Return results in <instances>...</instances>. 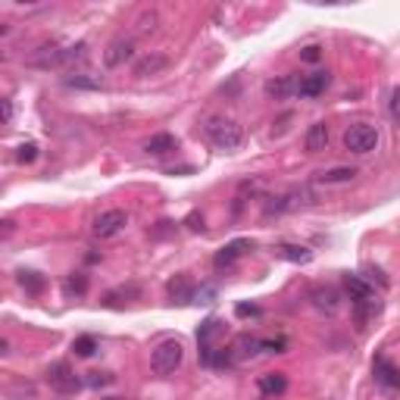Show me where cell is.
Returning <instances> with one entry per match:
<instances>
[{
	"label": "cell",
	"mask_w": 400,
	"mask_h": 400,
	"mask_svg": "<svg viewBox=\"0 0 400 400\" xmlns=\"http://www.w3.org/2000/svg\"><path fill=\"white\" fill-rule=\"evenodd\" d=\"M203 131L219 150H238L244 144V131L235 119H225V116H210L203 122Z\"/></svg>",
	"instance_id": "cell-1"
},
{
	"label": "cell",
	"mask_w": 400,
	"mask_h": 400,
	"mask_svg": "<svg viewBox=\"0 0 400 400\" xmlns=\"http://www.w3.org/2000/svg\"><path fill=\"white\" fill-rule=\"evenodd\" d=\"M181 356H185V347H181V341H175V338H166V341H160L153 347V353H150V366H153L156 375H172L175 369L181 366Z\"/></svg>",
	"instance_id": "cell-2"
},
{
	"label": "cell",
	"mask_w": 400,
	"mask_h": 400,
	"mask_svg": "<svg viewBox=\"0 0 400 400\" xmlns=\"http://www.w3.org/2000/svg\"><path fill=\"white\" fill-rule=\"evenodd\" d=\"M344 147H347L350 153H360V156L372 153V150L378 147V128L369 125V122L350 125V128L344 131Z\"/></svg>",
	"instance_id": "cell-3"
},
{
	"label": "cell",
	"mask_w": 400,
	"mask_h": 400,
	"mask_svg": "<svg viewBox=\"0 0 400 400\" xmlns=\"http://www.w3.org/2000/svg\"><path fill=\"white\" fill-rule=\"evenodd\" d=\"M128 225V212L125 210H103L97 219H94V235L97 238H112V235H119V231Z\"/></svg>",
	"instance_id": "cell-4"
},
{
	"label": "cell",
	"mask_w": 400,
	"mask_h": 400,
	"mask_svg": "<svg viewBox=\"0 0 400 400\" xmlns=\"http://www.w3.org/2000/svg\"><path fill=\"white\" fill-rule=\"evenodd\" d=\"M47 381L56 388V391H62V394H72V391H78V375L72 372V366L69 362H50V369H47Z\"/></svg>",
	"instance_id": "cell-5"
},
{
	"label": "cell",
	"mask_w": 400,
	"mask_h": 400,
	"mask_svg": "<svg viewBox=\"0 0 400 400\" xmlns=\"http://www.w3.org/2000/svg\"><path fill=\"white\" fill-rule=\"evenodd\" d=\"M331 85V72L328 69H316V72L303 75V78H297V97H319V94H325V88Z\"/></svg>",
	"instance_id": "cell-6"
},
{
	"label": "cell",
	"mask_w": 400,
	"mask_h": 400,
	"mask_svg": "<svg viewBox=\"0 0 400 400\" xmlns=\"http://www.w3.org/2000/svg\"><path fill=\"white\" fill-rule=\"evenodd\" d=\"M247 250H253V241H250V238H238V241H231V244H225V247L216 250V256H212V266H216V269H228L231 262L241 260Z\"/></svg>",
	"instance_id": "cell-7"
},
{
	"label": "cell",
	"mask_w": 400,
	"mask_h": 400,
	"mask_svg": "<svg viewBox=\"0 0 400 400\" xmlns=\"http://www.w3.org/2000/svg\"><path fill=\"white\" fill-rule=\"evenodd\" d=\"M306 203V191H288V194H281V197H272L266 203V216H281V212H288V210H297V206H303Z\"/></svg>",
	"instance_id": "cell-8"
},
{
	"label": "cell",
	"mask_w": 400,
	"mask_h": 400,
	"mask_svg": "<svg viewBox=\"0 0 400 400\" xmlns=\"http://www.w3.org/2000/svg\"><path fill=\"white\" fill-rule=\"evenodd\" d=\"M372 372H375V381H378L385 391H397L400 375H397V366H394L388 356H378V360L372 362Z\"/></svg>",
	"instance_id": "cell-9"
},
{
	"label": "cell",
	"mask_w": 400,
	"mask_h": 400,
	"mask_svg": "<svg viewBox=\"0 0 400 400\" xmlns=\"http://www.w3.org/2000/svg\"><path fill=\"white\" fill-rule=\"evenodd\" d=\"M166 294H169V300H172V303H191V300H194V281L188 278L185 272L175 275V278H169Z\"/></svg>",
	"instance_id": "cell-10"
},
{
	"label": "cell",
	"mask_w": 400,
	"mask_h": 400,
	"mask_svg": "<svg viewBox=\"0 0 400 400\" xmlns=\"http://www.w3.org/2000/svg\"><path fill=\"white\" fill-rule=\"evenodd\" d=\"M310 300H312V306H316V310H325V312H335L338 306H341V294H338L331 285L312 288V291H310Z\"/></svg>",
	"instance_id": "cell-11"
},
{
	"label": "cell",
	"mask_w": 400,
	"mask_h": 400,
	"mask_svg": "<svg viewBox=\"0 0 400 400\" xmlns=\"http://www.w3.org/2000/svg\"><path fill=\"white\" fill-rule=\"evenodd\" d=\"M131 53H135V44H131L128 38H119V41H112L110 50L103 53V62H106L110 69H116V66H122V62L128 60Z\"/></svg>",
	"instance_id": "cell-12"
},
{
	"label": "cell",
	"mask_w": 400,
	"mask_h": 400,
	"mask_svg": "<svg viewBox=\"0 0 400 400\" xmlns=\"http://www.w3.org/2000/svg\"><path fill=\"white\" fill-rule=\"evenodd\" d=\"M297 91V75H278V78H269L266 81V94L275 100H285Z\"/></svg>",
	"instance_id": "cell-13"
},
{
	"label": "cell",
	"mask_w": 400,
	"mask_h": 400,
	"mask_svg": "<svg viewBox=\"0 0 400 400\" xmlns=\"http://www.w3.org/2000/svg\"><path fill=\"white\" fill-rule=\"evenodd\" d=\"M175 147H178V138L169 135V131H160V135H153L147 144H144V153H150V156H166V153H172Z\"/></svg>",
	"instance_id": "cell-14"
},
{
	"label": "cell",
	"mask_w": 400,
	"mask_h": 400,
	"mask_svg": "<svg viewBox=\"0 0 400 400\" xmlns=\"http://www.w3.org/2000/svg\"><path fill=\"white\" fill-rule=\"evenodd\" d=\"M256 350H260V338L241 335V338H238V341L228 347V353H231V362H241V360H247V356H256Z\"/></svg>",
	"instance_id": "cell-15"
},
{
	"label": "cell",
	"mask_w": 400,
	"mask_h": 400,
	"mask_svg": "<svg viewBox=\"0 0 400 400\" xmlns=\"http://www.w3.org/2000/svg\"><path fill=\"white\" fill-rule=\"evenodd\" d=\"M325 147H328V125L312 122L310 131H306V150H310V153H322Z\"/></svg>",
	"instance_id": "cell-16"
},
{
	"label": "cell",
	"mask_w": 400,
	"mask_h": 400,
	"mask_svg": "<svg viewBox=\"0 0 400 400\" xmlns=\"http://www.w3.org/2000/svg\"><path fill=\"white\" fill-rule=\"evenodd\" d=\"M169 66V60L162 53H147V56H141V60L135 62V75H141V78H147V75H156V72H162V69Z\"/></svg>",
	"instance_id": "cell-17"
},
{
	"label": "cell",
	"mask_w": 400,
	"mask_h": 400,
	"mask_svg": "<svg viewBox=\"0 0 400 400\" xmlns=\"http://www.w3.org/2000/svg\"><path fill=\"white\" fill-rule=\"evenodd\" d=\"M322 185H347V181L356 178V169L353 166H335V169H322L316 175Z\"/></svg>",
	"instance_id": "cell-18"
},
{
	"label": "cell",
	"mask_w": 400,
	"mask_h": 400,
	"mask_svg": "<svg viewBox=\"0 0 400 400\" xmlns=\"http://www.w3.org/2000/svg\"><path fill=\"white\" fill-rule=\"evenodd\" d=\"M347 291H350V300L353 303H360V300H375V288L369 285V281H362L360 275H347Z\"/></svg>",
	"instance_id": "cell-19"
},
{
	"label": "cell",
	"mask_w": 400,
	"mask_h": 400,
	"mask_svg": "<svg viewBox=\"0 0 400 400\" xmlns=\"http://www.w3.org/2000/svg\"><path fill=\"white\" fill-rule=\"evenodd\" d=\"M62 291H66V297H85V294H88V275L85 272H72L66 278V285H62Z\"/></svg>",
	"instance_id": "cell-20"
},
{
	"label": "cell",
	"mask_w": 400,
	"mask_h": 400,
	"mask_svg": "<svg viewBox=\"0 0 400 400\" xmlns=\"http://www.w3.org/2000/svg\"><path fill=\"white\" fill-rule=\"evenodd\" d=\"M278 253L291 262H310L312 260V250L310 247H300V244H281Z\"/></svg>",
	"instance_id": "cell-21"
},
{
	"label": "cell",
	"mask_w": 400,
	"mask_h": 400,
	"mask_svg": "<svg viewBox=\"0 0 400 400\" xmlns=\"http://www.w3.org/2000/svg\"><path fill=\"white\" fill-rule=\"evenodd\" d=\"M16 281H19V285H22L28 294H41V291H44V285H47L41 272H19V275H16Z\"/></svg>",
	"instance_id": "cell-22"
},
{
	"label": "cell",
	"mask_w": 400,
	"mask_h": 400,
	"mask_svg": "<svg viewBox=\"0 0 400 400\" xmlns=\"http://www.w3.org/2000/svg\"><path fill=\"white\" fill-rule=\"evenodd\" d=\"M260 388H262V394H281L288 388V378L281 372H269L260 378Z\"/></svg>",
	"instance_id": "cell-23"
},
{
	"label": "cell",
	"mask_w": 400,
	"mask_h": 400,
	"mask_svg": "<svg viewBox=\"0 0 400 400\" xmlns=\"http://www.w3.org/2000/svg\"><path fill=\"white\" fill-rule=\"evenodd\" d=\"M72 353L75 356H94V353H97V338H94V335H78L72 341Z\"/></svg>",
	"instance_id": "cell-24"
},
{
	"label": "cell",
	"mask_w": 400,
	"mask_h": 400,
	"mask_svg": "<svg viewBox=\"0 0 400 400\" xmlns=\"http://www.w3.org/2000/svg\"><path fill=\"white\" fill-rule=\"evenodd\" d=\"M38 160V144L28 141V144H19L16 147V162H35Z\"/></svg>",
	"instance_id": "cell-25"
},
{
	"label": "cell",
	"mask_w": 400,
	"mask_h": 400,
	"mask_svg": "<svg viewBox=\"0 0 400 400\" xmlns=\"http://www.w3.org/2000/svg\"><path fill=\"white\" fill-rule=\"evenodd\" d=\"M285 347H288L285 338H269V341H260L262 353H285Z\"/></svg>",
	"instance_id": "cell-26"
},
{
	"label": "cell",
	"mask_w": 400,
	"mask_h": 400,
	"mask_svg": "<svg viewBox=\"0 0 400 400\" xmlns=\"http://www.w3.org/2000/svg\"><path fill=\"white\" fill-rule=\"evenodd\" d=\"M66 85L69 88H100V81L91 78V75H69Z\"/></svg>",
	"instance_id": "cell-27"
},
{
	"label": "cell",
	"mask_w": 400,
	"mask_h": 400,
	"mask_svg": "<svg viewBox=\"0 0 400 400\" xmlns=\"http://www.w3.org/2000/svg\"><path fill=\"white\" fill-rule=\"evenodd\" d=\"M112 381H116V378H112L110 372H91V378H88V385H94V388H97V385H112Z\"/></svg>",
	"instance_id": "cell-28"
},
{
	"label": "cell",
	"mask_w": 400,
	"mask_h": 400,
	"mask_svg": "<svg viewBox=\"0 0 400 400\" xmlns=\"http://www.w3.org/2000/svg\"><path fill=\"white\" fill-rule=\"evenodd\" d=\"M12 235H16V222L12 219H0V241H6Z\"/></svg>",
	"instance_id": "cell-29"
},
{
	"label": "cell",
	"mask_w": 400,
	"mask_h": 400,
	"mask_svg": "<svg viewBox=\"0 0 400 400\" xmlns=\"http://www.w3.org/2000/svg\"><path fill=\"white\" fill-rule=\"evenodd\" d=\"M10 119H12V100L0 97V125H3V122H10Z\"/></svg>",
	"instance_id": "cell-30"
},
{
	"label": "cell",
	"mask_w": 400,
	"mask_h": 400,
	"mask_svg": "<svg viewBox=\"0 0 400 400\" xmlns=\"http://www.w3.org/2000/svg\"><path fill=\"white\" fill-rule=\"evenodd\" d=\"M319 56H322V47H316V44H310V47H303V53H300V60H306V62H316Z\"/></svg>",
	"instance_id": "cell-31"
},
{
	"label": "cell",
	"mask_w": 400,
	"mask_h": 400,
	"mask_svg": "<svg viewBox=\"0 0 400 400\" xmlns=\"http://www.w3.org/2000/svg\"><path fill=\"white\" fill-rule=\"evenodd\" d=\"M185 222H188V228H194V231L203 228V216H200V212H191V216H188Z\"/></svg>",
	"instance_id": "cell-32"
},
{
	"label": "cell",
	"mask_w": 400,
	"mask_h": 400,
	"mask_svg": "<svg viewBox=\"0 0 400 400\" xmlns=\"http://www.w3.org/2000/svg\"><path fill=\"white\" fill-rule=\"evenodd\" d=\"M388 112L397 116V88H391V94H388Z\"/></svg>",
	"instance_id": "cell-33"
},
{
	"label": "cell",
	"mask_w": 400,
	"mask_h": 400,
	"mask_svg": "<svg viewBox=\"0 0 400 400\" xmlns=\"http://www.w3.org/2000/svg\"><path fill=\"white\" fill-rule=\"evenodd\" d=\"M238 316H260V306H247V303H241V306H238Z\"/></svg>",
	"instance_id": "cell-34"
},
{
	"label": "cell",
	"mask_w": 400,
	"mask_h": 400,
	"mask_svg": "<svg viewBox=\"0 0 400 400\" xmlns=\"http://www.w3.org/2000/svg\"><path fill=\"white\" fill-rule=\"evenodd\" d=\"M153 25H156V12H150V16H144V19H141V31L153 28Z\"/></svg>",
	"instance_id": "cell-35"
},
{
	"label": "cell",
	"mask_w": 400,
	"mask_h": 400,
	"mask_svg": "<svg viewBox=\"0 0 400 400\" xmlns=\"http://www.w3.org/2000/svg\"><path fill=\"white\" fill-rule=\"evenodd\" d=\"M3 350H6V341H3V338H0V353H3Z\"/></svg>",
	"instance_id": "cell-36"
},
{
	"label": "cell",
	"mask_w": 400,
	"mask_h": 400,
	"mask_svg": "<svg viewBox=\"0 0 400 400\" xmlns=\"http://www.w3.org/2000/svg\"><path fill=\"white\" fill-rule=\"evenodd\" d=\"M3 31H6V25H0V35H3Z\"/></svg>",
	"instance_id": "cell-37"
},
{
	"label": "cell",
	"mask_w": 400,
	"mask_h": 400,
	"mask_svg": "<svg viewBox=\"0 0 400 400\" xmlns=\"http://www.w3.org/2000/svg\"><path fill=\"white\" fill-rule=\"evenodd\" d=\"M106 400H119V397H106Z\"/></svg>",
	"instance_id": "cell-38"
},
{
	"label": "cell",
	"mask_w": 400,
	"mask_h": 400,
	"mask_svg": "<svg viewBox=\"0 0 400 400\" xmlns=\"http://www.w3.org/2000/svg\"><path fill=\"white\" fill-rule=\"evenodd\" d=\"M0 62H3V53H0Z\"/></svg>",
	"instance_id": "cell-39"
}]
</instances>
